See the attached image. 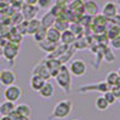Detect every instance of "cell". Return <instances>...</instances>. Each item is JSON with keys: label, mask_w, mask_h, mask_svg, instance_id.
<instances>
[{"label": "cell", "mask_w": 120, "mask_h": 120, "mask_svg": "<svg viewBox=\"0 0 120 120\" xmlns=\"http://www.w3.org/2000/svg\"><path fill=\"white\" fill-rule=\"evenodd\" d=\"M55 81L58 83V85L61 88L65 93H70L71 91V86H72V78H71V73H70L67 66L64 64L60 67L59 72L56 73V76L54 77Z\"/></svg>", "instance_id": "6da1fadb"}, {"label": "cell", "mask_w": 120, "mask_h": 120, "mask_svg": "<svg viewBox=\"0 0 120 120\" xmlns=\"http://www.w3.org/2000/svg\"><path fill=\"white\" fill-rule=\"evenodd\" d=\"M73 103L71 100H61L59 101L52 111V116L54 119H65L72 112Z\"/></svg>", "instance_id": "7a4b0ae2"}, {"label": "cell", "mask_w": 120, "mask_h": 120, "mask_svg": "<svg viewBox=\"0 0 120 120\" xmlns=\"http://www.w3.org/2000/svg\"><path fill=\"white\" fill-rule=\"evenodd\" d=\"M19 49H21V45L16 43V42H11L8 41L4 47H3V56L7 60V61H13V60L17 58Z\"/></svg>", "instance_id": "3957f363"}, {"label": "cell", "mask_w": 120, "mask_h": 120, "mask_svg": "<svg viewBox=\"0 0 120 120\" xmlns=\"http://www.w3.org/2000/svg\"><path fill=\"white\" fill-rule=\"evenodd\" d=\"M22 95H23L22 88L16 85V84L8 85L4 90V97H5L6 101H10V102H17L18 100L22 97Z\"/></svg>", "instance_id": "277c9868"}, {"label": "cell", "mask_w": 120, "mask_h": 120, "mask_svg": "<svg viewBox=\"0 0 120 120\" xmlns=\"http://www.w3.org/2000/svg\"><path fill=\"white\" fill-rule=\"evenodd\" d=\"M86 64L81 59H76V60H72L70 63V66H68V71L71 75L76 76V77H82L86 73Z\"/></svg>", "instance_id": "5b68a950"}, {"label": "cell", "mask_w": 120, "mask_h": 120, "mask_svg": "<svg viewBox=\"0 0 120 120\" xmlns=\"http://www.w3.org/2000/svg\"><path fill=\"white\" fill-rule=\"evenodd\" d=\"M16 82V75L12 70L4 68L0 71V84L4 85L5 88L8 85H12Z\"/></svg>", "instance_id": "8992f818"}, {"label": "cell", "mask_w": 120, "mask_h": 120, "mask_svg": "<svg viewBox=\"0 0 120 120\" xmlns=\"http://www.w3.org/2000/svg\"><path fill=\"white\" fill-rule=\"evenodd\" d=\"M38 10L40 8L36 5H28V4L23 3V5L21 7V13L24 18V21H30V19H33V18H36Z\"/></svg>", "instance_id": "52a82bcc"}, {"label": "cell", "mask_w": 120, "mask_h": 120, "mask_svg": "<svg viewBox=\"0 0 120 120\" xmlns=\"http://www.w3.org/2000/svg\"><path fill=\"white\" fill-rule=\"evenodd\" d=\"M45 65L47 67V70L49 71V75H51V77H55L56 73L59 72L60 67H61V63L59 61L58 59H52V58H47V60H45Z\"/></svg>", "instance_id": "ba28073f"}, {"label": "cell", "mask_w": 120, "mask_h": 120, "mask_svg": "<svg viewBox=\"0 0 120 120\" xmlns=\"http://www.w3.org/2000/svg\"><path fill=\"white\" fill-rule=\"evenodd\" d=\"M116 13H118V6H116V4L113 3V1L106 3V4L103 5L102 10H101V15H102L103 17H106L107 19L114 17Z\"/></svg>", "instance_id": "9c48e42d"}, {"label": "cell", "mask_w": 120, "mask_h": 120, "mask_svg": "<svg viewBox=\"0 0 120 120\" xmlns=\"http://www.w3.org/2000/svg\"><path fill=\"white\" fill-rule=\"evenodd\" d=\"M98 13H100V7L96 1H94V0L84 1V15H88L90 17H95Z\"/></svg>", "instance_id": "30bf717a"}, {"label": "cell", "mask_w": 120, "mask_h": 120, "mask_svg": "<svg viewBox=\"0 0 120 120\" xmlns=\"http://www.w3.org/2000/svg\"><path fill=\"white\" fill-rule=\"evenodd\" d=\"M33 75H37V76H40V77H42L45 81H48L49 78H52L51 75H49V71L47 70V67H46V65H45V60H43V61H41L40 64H37V65L34 67Z\"/></svg>", "instance_id": "8fae6325"}, {"label": "cell", "mask_w": 120, "mask_h": 120, "mask_svg": "<svg viewBox=\"0 0 120 120\" xmlns=\"http://www.w3.org/2000/svg\"><path fill=\"white\" fill-rule=\"evenodd\" d=\"M54 93H55V89H54V85L51 83V82H46L45 85L40 89V96L43 97V98H52L54 96Z\"/></svg>", "instance_id": "7c38bea8"}, {"label": "cell", "mask_w": 120, "mask_h": 120, "mask_svg": "<svg viewBox=\"0 0 120 120\" xmlns=\"http://www.w3.org/2000/svg\"><path fill=\"white\" fill-rule=\"evenodd\" d=\"M46 82H47V81H45L42 77H40V76H37V75H31V77H30L29 85H30V88H31L33 90H35V91H40V89L45 85Z\"/></svg>", "instance_id": "4fadbf2b"}, {"label": "cell", "mask_w": 120, "mask_h": 120, "mask_svg": "<svg viewBox=\"0 0 120 120\" xmlns=\"http://www.w3.org/2000/svg\"><path fill=\"white\" fill-rule=\"evenodd\" d=\"M76 38H77L76 35L70 29H67V30H65V31L61 33V36H60V42H61L63 45H66V46H71L76 41Z\"/></svg>", "instance_id": "5bb4252c"}, {"label": "cell", "mask_w": 120, "mask_h": 120, "mask_svg": "<svg viewBox=\"0 0 120 120\" xmlns=\"http://www.w3.org/2000/svg\"><path fill=\"white\" fill-rule=\"evenodd\" d=\"M60 36H61V33L56 30L54 26L47 29V34H46V40L49 42L53 43H59L60 42Z\"/></svg>", "instance_id": "9a60e30c"}, {"label": "cell", "mask_w": 120, "mask_h": 120, "mask_svg": "<svg viewBox=\"0 0 120 120\" xmlns=\"http://www.w3.org/2000/svg\"><path fill=\"white\" fill-rule=\"evenodd\" d=\"M56 30H59L60 33L65 31V30L68 29L70 26V22L67 21L66 16H61V17H58L55 18V22H54V25H53Z\"/></svg>", "instance_id": "2e32d148"}, {"label": "cell", "mask_w": 120, "mask_h": 120, "mask_svg": "<svg viewBox=\"0 0 120 120\" xmlns=\"http://www.w3.org/2000/svg\"><path fill=\"white\" fill-rule=\"evenodd\" d=\"M41 26V22H40V19L37 18H33L28 21V24H26V35H34L37 30L40 29Z\"/></svg>", "instance_id": "e0dca14e"}, {"label": "cell", "mask_w": 120, "mask_h": 120, "mask_svg": "<svg viewBox=\"0 0 120 120\" xmlns=\"http://www.w3.org/2000/svg\"><path fill=\"white\" fill-rule=\"evenodd\" d=\"M40 22H41V25L43 26V28H46V29H49V28H52L53 25H54V22H55V17L53 16V13L52 12H46L43 16H42V18L40 19Z\"/></svg>", "instance_id": "ac0fdd59"}, {"label": "cell", "mask_w": 120, "mask_h": 120, "mask_svg": "<svg viewBox=\"0 0 120 120\" xmlns=\"http://www.w3.org/2000/svg\"><path fill=\"white\" fill-rule=\"evenodd\" d=\"M15 102H10V101H5L0 103V115L1 116H7L11 112L15 111Z\"/></svg>", "instance_id": "d6986e66"}, {"label": "cell", "mask_w": 120, "mask_h": 120, "mask_svg": "<svg viewBox=\"0 0 120 120\" xmlns=\"http://www.w3.org/2000/svg\"><path fill=\"white\" fill-rule=\"evenodd\" d=\"M106 84L109 88L113 86V85L120 84V78H119V75H118L116 71H111L107 75V77H106Z\"/></svg>", "instance_id": "ffe728a7"}, {"label": "cell", "mask_w": 120, "mask_h": 120, "mask_svg": "<svg viewBox=\"0 0 120 120\" xmlns=\"http://www.w3.org/2000/svg\"><path fill=\"white\" fill-rule=\"evenodd\" d=\"M15 112L21 116H30L31 115V108L25 103H22V105H17L15 107Z\"/></svg>", "instance_id": "44dd1931"}, {"label": "cell", "mask_w": 120, "mask_h": 120, "mask_svg": "<svg viewBox=\"0 0 120 120\" xmlns=\"http://www.w3.org/2000/svg\"><path fill=\"white\" fill-rule=\"evenodd\" d=\"M68 29L71 30V31L76 35V37H83V34H84V30L85 28L83 25H81L78 22H72V23H70V26Z\"/></svg>", "instance_id": "7402d4cb"}, {"label": "cell", "mask_w": 120, "mask_h": 120, "mask_svg": "<svg viewBox=\"0 0 120 120\" xmlns=\"http://www.w3.org/2000/svg\"><path fill=\"white\" fill-rule=\"evenodd\" d=\"M38 46L43 52H46L48 54V53H52V52L55 51V48L58 47V43H53V42H49V41H47V40H45V41L40 42Z\"/></svg>", "instance_id": "603a6c76"}, {"label": "cell", "mask_w": 120, "mask_h": 120, "mask_svg": "<svg viewBox=\"0 0 120 120\" xmlns=\"http://www.w3.org/2000/svg\"><path fill=\"white\" fill-rule=\"evenodd\" d=\"M46 34H47V29H46V28H43V26L41 25V26H40V29H38L37 31L33 35L34 41H35V42H37V43L45 41V40H46Z\"/></svg>", "instance_id": "cb8c5ba5"}, {"label": "cell", "mask_w": 120, "mask_h": 120, "mask_svg": "<svg viewBox=\"0 0 120 120\" xmlns=\"http://www.w3.org/2000/svg\"><path fill=\"white\" fill-rule=\"evenodd\" d=\"M95 107H96L97 111L103 112V111H106V109H108L109 105L107 103V101L105 100L103 96H98V97L95 100Z\"/></svg>", "instance_id": "d4e9b609"}, {"label": "cell", "mask_w": 120, "mask_h": 120, "mask_svg": "<svg viewBox=\"0 0 120 120\" xmlns=\"http://www.w3.org/2000/svg\"><path fill=\"white\" fill-rule=\"evenodd\" d=\"M23 21H24V18H23L21 11H16V12H13V13L11 15V25H12V26L18 25L19 23H22Z\"/></svg>", "instance_id": "484cf974"}, {"label": "cell", "mask_w": 120, "mask_h": 120, "mask_svg": "<svg viewBox=\"0 0 120 120\" xmlns=\"http://www.w3.org/2000/svg\"><path fill=\"white\" fill-rule=\"evenodd\" d=\"M53 0H37V4L36 6L40 10H49L53 6Z\"/></svg>", "instance_id": "4316f807"}, {"label": "cell", "mask_w": 120, "mask_h": 120, "mask_svg": "<svg viewBox=\"0 0 120 120\" xmlns=\"http://www.w3.org/2000/svg\"><path fill=\"white\" fill-rule=\"evenodd\" d=\"M73 46H75L76 49H84V48H86V38H84V37L76 38V41L73 42Z\"/></svg>", "instance_id": "83f0119b"}, {"label": "cell", "mask_w": 120, "mask_h": 120, "mask_svg": "<svg viewBox=\"0 0 120 120\" xmlns=\"http://www.w3.org/2000/svg\"><path fill=\"white\" fill-rule=\"evenodd\" d=\"M103 97H105V100H106V101H107V103L109 105V106H111V105H113L115 101H116V97L113 95V93L111 91V90H107V91L102 95Z\"/></svg>", "instance_id": "f1b7e54d"}, {"label": "cell", "mask_w": 120, "mask_h": 120, "mask_svg": "<svg viewBox=\"0 0 120 120\" xmlns=\"http://www.w3.org/2000/svg\"><path fill=\"white\" fill-rule=\"evenodd\" d=\"M109 45L112 46L113 49H120V35L112 40H109Z\"/></svg>", "instance_id": "f546056e"}, {"label": "cell", "mask_w": 120, "mask_h": 120, "mask_svg": "<svg viewBox=\"0 0 120 120\" xmlns=\"http://www.w3.org/2000/svg\"><path fill=\"white\" fill-rule=\"evenodd\" d=\"M108 22L111 23V24H113V25H116V26H119V28H120V15H119V13H116L114 17L109 18V19H108Z\"/></svg>", "instance_id": "4dcf8cb0"}, {"label": "cell", "mask_w": 120, "mask_h": 120, "mask_svg": "<svg viewBox=\"0 0 120 120\" xmlns=\"http://www.w3.org/2000/svg\"><path fill=\"white\" fill-rule=\"evenodd\" d=\"M10 28H11V26L0 25V36H7V34H8V31H10Z\"/></svg>", "instance_id": "1f68e13d"}, {"label": "cell", "mask_w": 120, "mask_h": 120, "mask_svg": "<svg viewBox=\"0 0 120 120\" xmlns=\"http://www.w3.org/2000/svg\"><path fill=\"white\" fill-rule=\"evenodd\" d=\"M7 118H8L10 120H18V119H19V115L13 111V112H11V113H10V114L7 115Z\"/></svg>", "instance_id": "d6a6232c"}, {"label": "cell", "mask_w": 120, "mask_h": 120, "mask_svg": "<svg viewBox=\"0 0 120 120\" xmlns=\"http://www.w3.org/2000/svg\"><path fill=\"white\" fill-rule=\"evenodd\" d=\"M8 42V38H7V36H0V47H4L6 43Z\"/></svg>", "instance_id": "836d02e7"}, {"label": "cell", "mask_w": 120, "mask_h": 120, "mask_svg": "<svg viewBox=\"0 0 120 120\" xmlns=\"http://www.w3.org/2000/svg\"><path fill=\"white\" fill-rule=\"evenodd\" d=\"M24 4H28V5H36L37 4V0H23Z\"/></svg>", "instance_id": "e575fe53"}, {"label": "cell", "mask_w": 120, "mask_h": 120, "mask_svg": "<svg viewBox=\"0 0 120 120\" xmlns=\"http://www.w3.org/2000/svg\"><path fill=\"white\" fill-rule=\"evenodd\" d=\"M18 120H30V116H21V115H19Z\"/></svg>", "instance_id": "d590c367"}, {"label": "cell", "mask_w": 120, "mask_h": 120, "mask_svg": "<svg viewBox=\"0 0 120 120\" xmlns=\"http://www.w3.org/2000/svg\"><path fill=\"white\" fill-rule=\"evenodd\" d=\"M0 120H10L7 116H0Z\"/></svg>", "instance_id": "8d00e7d4"}, {"label": "cell", "mask_w": 120, "mask_h": 120, "mask_svg": "<svg viewBox=\"0 0 120 120\" xmlns=\"http://www.w3.org/2000/svg\"><path fill=\"white\" fill-rule=\"evenodd\" d=\"M1 54H3V48L0 47V56H1Z\"/></svg>", "instance_id": "74e56055"}, {"label": "cell", "mask_w": 120, "mask_h": 120, "mask_svg": "<svg viewBox=\"0 0 120 120\" xmlns=\"http://www.w3.org/2000/svg\"><path fill=\"white\" fill-rule=\"evenodd\" d=\"M116 72H118V75H119V78H120V68L118 70V71H116Z\"/></svg>", "instance_id": "f35d334b"}, {"label": "cell", "mask_w": 120, "mask_h": 120, "mask_svg": "<svg viewBox=\"0 0 120 120\" xmlns=\"http://www.w3.org/2000/svg\"><path fill=\"white\" fill-rule=\"evenodd\" d=\"M116 100H118V102H119V103H120V95H119V97H118V98H116Z\"/></svg>", "instance_id": "ab89813d"}, {"label": "cell", "mask_w": 120, "mask_h": 120, "mask_svg": "<svg viewBox=\"0 0 120 120\" xmlns=\"http://www.w3.org/2000/svg\"><path fill=\"white\" fill-rule=\"evenodd\" d=\"M73 120H81V119H73Z\"/></svg>", "instance_id": "60d3db41"}, {"label": "cell", "mask_w": 120, "mask_h": 120, "mask_svg": "<svg viewBox=\"0 0 120 120\" xmlns=\"http://www.w3.org/2000/svg\"><path fill=\"white\" fill-rule=\"evenodd\" d=\"M119 6H120V1H119Z\"/></svg>", "instance_id": "b9f144b4"}, {"label": "cell", "mask_w": 120, "mask_h": 120, "mask_svg": "<svg viewBox=\"0 0 120 120\" xmlns=\"http://www.w3.org/2000/svg\"><path fill=\"white\" fill-rule=\"evenodd\" d=\"M0 116H1V115H0Z\"/></svg>", "instance_id": "7bdbcfd3"}, {"label": "cell", "mask_w": 120, "mask_h": 120, "mask_svg": "<svg viewBox=\"0 0 120 120\" xmlns=\"http://www.w3.org/2000/svg\"><path fill=\"white\" fill-rule=\"evenodd\" d=\"M119 1H120V0H119Z\"/></svg>", "instance_id": "ee69618b"}]
</instances>
